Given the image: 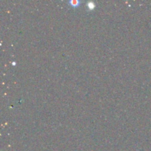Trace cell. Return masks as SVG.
Returning a JSON list of instances; mask_svg holds the SVG:
<instances>
[{
	"instance_id": "6da1fadb",
	"label": "cell",
	"mask_w": 151,
	"mask_h": 151,
	"mask_svg": "<svg viewBox=\"0 0 151 151\" xmlns=\"http://www.w3.org/2000/svg\"><path fill=\"white\" fill-rule=\"evenodd\" d=\"M69 4L72 7H78V5L80 4V1L79 0H69Z\"/></svg>"
},
{
	"instance_id": "7a4b0ae2",
	"label": "cell",
	"mask_w": 151,
	"mask_h": 151,
	"mask_svg": "<svg viewBox=\"0 0 151 151\" xmlns=\"http://www.w3.org/2000/svg\"><path fill=\"white\" fill-rule=\"evenodd\" d=\"M86 6L89 10H93V9L95 7L96 4L94 1H88V2L86 3Z\"/></svg>"
}]
</instances>
